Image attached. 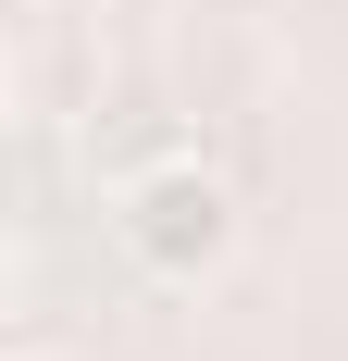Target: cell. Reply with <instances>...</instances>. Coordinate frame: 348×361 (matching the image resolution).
I'll list each match as a JSON object with an SVG mask.
<instances>
[{"instance_id":"1","label":"cell","mask_w":348,"mask_h":361,"mask_svg":"<svg viewBox=\"0 0 348 361\" xmlns=\"http://www.w3.org/2000/svg\"><path fill=\"white\" fill-rule=\"evenodd\" d=\"M112 237L149 287H211L237 262V187L211 162H149V175L112 187Z\"/></svg>"},{"instance_id":"2","label":"cell","mask_w":348,"mask_h":361,"mask_svg":"<svg viewBox=\"0 0 348 361\" xmlns=\"http://www.w3.org/2000/svg\"><path fill=\"white\" fill-rule=\"evenodd\" d=\"M13 361H75V349H37V336H25V349H13Z\"/></svg>"}]
</instances>
